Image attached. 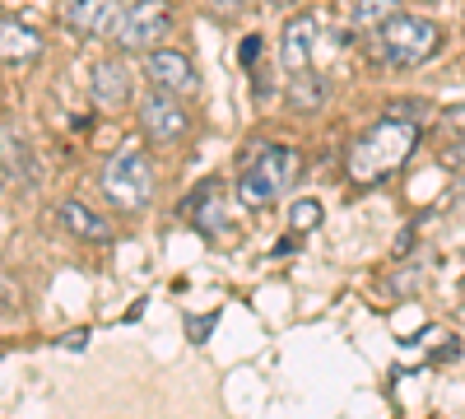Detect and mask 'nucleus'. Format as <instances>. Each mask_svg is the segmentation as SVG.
Segmentation results:
<instances>
[{"label":"nucleus","instance_id":"nucleus-16","mask_svg":"<svg viewBox=\"0 0 465 419\" xmlns=\"http://www.w3.org/2000/svg\"><path fill=\"white\" fill-rule=\"evenodd\" d=\"M391 15H401V0H354V5H349V24L363 28V33L381 28Z\"/></svg>","mask_w":465,"mask_h":419},{"label":"nucleus","instance_id":"nucleus-2","mask_svg":"<svg viewBox=\"0 0 465 419\" xmlns=\"http://www.w3.org/2000/svg\"><path fill=\"white\" fill-rule=\"evenodd\" d=\"M442 52V28L433 19H419V15H391L381 28L368 33V56L391 65V70H410L423 65Z\"/></svg>","mask_w":465,"mask_h":419},{"label":"nucleus","instance_id":"nucleus-14","mask_svg":"<svg viewBox=\"0 0 465 419\" xmlns=\"http://www.w3.org/2000/svg\"><path fill=\"white\" fill-rule=\"evenodd\" d=\"M214 192H219V186H214V182H205L201 192H196V201H191V224H196L205 238H223V228H228V219L219 214Z\"/></svg>","mask_w":465,"mask_h":419},{"label":"nucleus","instance_id":"nucleus-21","mask_svg":"<svg viewBox=\"0 0 465 419\" xmlns=\"http://www.w3.org/2000/svg\"><path fill=\"white\" fill-rule=\"evenodd\" d=\"M270 5H293V0H270Z\"/></svg>","mask_w":465,"mask_h":419},{"label":"nucleus","instance_id":"nucleus-13","mask_svg":"<svg viewBox=\"0 0 465 419\" xmlns=\"http://www.w3.org/2000/svg\"><path fill=\"white\" fill-rule=\"evenodd\" d=\"M0 173H10L19 182H37V159L15 126H0Z\"/></svg>","mask_w":465,"mask_h":419},{"label":"nucleus","instance_id":"nucleus-12","mask_svg":"<svg viewBox=\"0 0 465 419\" xmlns=\"http://www.w3.org/2000/svg\"><path fill=\"white\" fill-rule=\"evenodd\" d=\"M43 52V33L28 28L24 19H0V61L5 65H24Z\"/></svg>","mask_w":465,"mask_h":419},{"label":"nucleus","instance_id":"nucleus-20","mask_svg":"<svg viewBox=\"0 0 465 419\" xmlns=\"http://www.w3.org/2000/svg\"><path fill=\"white\" fill-rule=\"evenodd\" d=\"M210 326H214V317H201V322H191V340H205V335H210Z\"/></svg>","mask_w":465,"mask_h":419},{"label":"nucleus","instance_id":"nucleus-5","mask_svg":"<svg viewBox=\"0 0 465 419\" xmlns=\"http://www.w3.org/2000/svg\"><path fill=\"white\" fill-rule=\"evenodd\" d=\"M168 28H173V15H168V0H140V5H131L126 10V19H122V47L126 52H153L168 37Z\"/></svg>","mask_w":465,"mask_h":419},{"label":"nucleus","instance_id":"nucleus-4","mask_svg":"<svg viewBox=\"0 0 465 419\" xmlns=\"http://www.w3.org/2000/svg\"><path fill=\"white\" fill-rule=\"evenodd\" d=\"M103 196L116 205V210H144L149 196H153V164L149 155H140V149H122L116 159L103 164Z\"/></svg>","mask_w":465,"mask_h":419},{"label":"nucleus","instance_id":"nucleus-11","mask_svg":"<svg viewBox=\"0 0 465 419\" xmlns=\"http://www.w3.org/2000/svg\"><path fill=\"white\" fill-rule=\"evenodd\" d=\"M56 224L65 228V234L84 238V243H107V238H112L107 219H103L94 205H84V201H56Z\"/></svg>","mask_w":465,"mask_h":419},{"label":"nucleus","instance_id":"nucleus-17","mask_svg":"<svg viewBox=\"0 0 465 419\" xmlns=\"http://www.w3.org/2000/svg\"><path fill=\"white\" fill-rule=\"evenodd\" d=\"M438 135H442V149L465 140V107H447V112H442V131H438Z\"/></svg>","mask_w":465,"mask_h":419},{"label":"nucleus","instance_id":"nucleus-10","mask_svg":"<svg viewBox=\"0 0 465 419\" xmlns=\"http://www.w3.org/2000/svg\"><path fill=\"white\" fill-rule=\"evenodd\" d=\"M89 89H94V103L107 107V112L126 107L131 103V70H126V61H112V56L98 61L94 75H89Z\"/></svg>","mask_w":465,"mask_h":419},{"label":"nucleus","instance_id":"nucleus-3","mask_svg":"<svg viewBox=\"0 0 465 419\" xmlns=\"http://www.w3.org/2000/svg\"><path fill=\"white\" fill-rule=\"evenodd\" d=\"M302 173V155L293 145H261L256 159L238 177V201L247 210H270Z\"/></svg>","mask_w":465,"mask_h":419},{"label":"nucleus","instance_id":"nucleus-1","mask_svg":"<svg viewBox=\"0 0 465 419\" xmlns=\"http://www.w3.org/2000/svg\"><path fill=\"white\" fill-rule=\"evenodd\" d=\"M423 140V126L419 117H405V112H386L377 117L354 145H349V159H344V173L354 186H377L391 177Z\"/></svg>","mask_w":465,"mask_h":419},{"label":"nucleus","instance_id":"nucleus-9","mask_svg":"<svg viewBox=\"0 0 465 419\" xmlns=\"http://www.w3.org/2000/svg\"><path fill=\"white\" fill-rule=\"evenodd\" d=\"M122 0H74V10H70V28L74 33H84V37H112V33H122Z\"/></svg>","mask_w":465,"mask_h":419},{"label":"nucleus","instance_id":"nucleus-6","mask_svg":"<svg viewBox=\"0 0 465 419\" xmlns=\"http://www.w3.org/2000/svg\"><path fill=\"white\" fill-rule=\"evenodd\" d=\"M140 126H144V135L153 140V145H173V140H182L186 135V107L177 103V94H149L144 98V107H140Z\"/></svg>","mask_w":465,"mask_h":419},{"label":"nucleus","instance_id":"nucleus-15","mask_svg":"<svg viewBox=\"0 0 465 419\" xmlns=\"http://www.w3.org/2000/svg\"><path fill=\"white\" fill-rule=\"evenodd\" d=\"M326 80L317 70H298V75H289V103L298 107V112H317L322 103H326Z\"/></svg>","mask_w":465,"mask_h":419},{"label":"nucleus","instance_id":"nucleus-8","mask_svg":"<svg viewBox=\"0 0 465 419\" xmlns=\"http://www.w3.org/2000/svg\"><path fill=\"white\" fill-rule=\"evenodd\" d=\"M312 52H317V15H298L284 24V37H280V61L289 75L298 70H312Z\"/></svg>","mask_w":465,"mask_h":419},{"label":"nucleus","instance_id":"nucleus-7","mask_svg":"<svg viewBox=\"0 0 465 419\" xmlns=\"http://www.w3.org/2000/svg\"><path fill=\"white\" fill-rule=\"evenodd\" d=\"M149 80L163 94H196L201 89L196 65H191L182 52H163V47H153V56H149Z\"/></svg>","mask_w":465,"mask_h":419},{"label":"nucleus","instance_id":"nucleus-18","mask_svg":"<svg viewBox=\"0 0 465 419\" xmlns=\"http://www.w3.org/2000/svg\"><path fill=\"white\" fill-rule=\"evenodd\" d=\"M289 224H293V234L317 228V224H322V205H317V201H298V205L289 210Z\"/></svg>","mask_w":465,"mask_h":419},{"label":"nucleus","instance_id":"nucleus-19","mask_svg":"<svg viewBox=\"0 0 465 419\" xmlns=\"http://www.w3.org/2000/svg\"><path fill=\"white\" fill-rule=\"evenodd\" d=\"M442 164H447V168H465V140L442 149Z\"/></svg>","mask_w":465,"mask_h":419}]
</instances>
